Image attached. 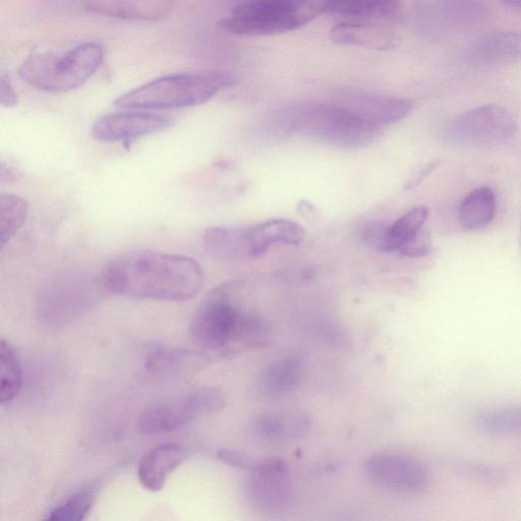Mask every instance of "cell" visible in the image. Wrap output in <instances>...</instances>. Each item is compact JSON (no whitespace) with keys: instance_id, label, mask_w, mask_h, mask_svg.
Here are the masks:
<instances>
[{"instance_id":"cell-32","label":"cell","mask_w":521,"mask_h":521,"mask_svg":"<svg viewBox=\"0 0 521 521\" xmlns=\"http://www.w3.org/2000/svg\"><path fill=\"white\" fill-rule=\"evenodd\" d=\"M432 251V239L424 228L410 241L402 245L398 253L405 257L422 258L428 256Z\"/></svg>"},{"instance_id":"cell-16","label":"cell","mask_w":521,"mask_h":521,"mask_svg":"<svg viewBox=\"0 0 521 521\" xmlns=\"http://www.w3.org/2000/svg\"><path fill=\"white\" fill-rule=\"evenodd\" d=\"M175 0H85L84 6L96 15L109 18L155 22L166 18Z\"/></svg>"},{"instance_id":"cell-30","label":"cell","mask_w":521,"mask_h":521,"mask_svg":"<svg viewBox=\"0 0 521 521\" xmlns=\"http://www.w3.org/2000/svg\"><path fill=\"white\" fill-rule=\"evenodd\" d=\"M389 227L390 224L381 220L366 222L359 230L360 240L370 249L388 253Z\"/></svg>"},{"instance_id":"cell-31","label":"cell","mask_w":521,"mask_h":521,"mask_svg":"<svg viewBox=\"0 0 521 521\" xmlns=\"http://www.w3.org/2000/svg\"><path fill=\"white\" fill-rule=\"evenodd\" d=\"M217 455L222 461L227 463V465L248 472L260 470L266 460V458H257L246 452L229 449H221Z\"/></svg>"},{"instance_id":"cell-11","label":"cell","mask_w":521,"mask_h":521,"mask_svg":"<svg viewBox=\"0 0 521 521\" xmlns=\"http://www.w3.org/2000/svg\"><path fill=\"white\" fill-rule=\"evenodd\" d=\"M245 495L257 510L276 512L283 509L292 496L287 463L280 458H266L260 470L250 472Z\"/></svg>"},{"instance_id":"cell-5","label":"cell","mask_w":521,"mask_h":521,"mask_svg":"<svg viewBox=\"0 0 521 521\" xmlns=\"http://www.w3.org/2000/svg\"><path fill=\"white\" fill-rule=\"evenodd\" d=\"M104 47L89 42L65 52H35L21 65L19 75L32 88L52 94L84 85L101 67Z\"/></svg>"},{"instance_id":"cell-20","label":"cell","mask_w":521,"mask_h":521,"mask_svg":"<svg viewBox=\"0 0 521 521\" xmlns=\"http://www.w3.org/2000/svg\"><path fill=\"white\" fill-rule=\"evenodd\" d=\"M311 426V420L304 415L271 413L256 420L254 431L265 442L280 443L305 437Z\"/></svg>"},{"instance_id":"cell-26","label":"cell","mask_w":521,"mask_h":521,"mask_svg":"<svg viewBox=\"0 0 521 521\" xmlns=\"http://www.w3.org/2000/svg\"><path fill=\"white\" fill-rule=\"evenodd\" d=\"M397 0H324V10L349 17L375 18L388 15Z\"/></svg>"},{"instance_id":"cell-12","label":"cell","mask_w":521,"mask_h":521,"mask_svg":"<svg viewBox=\"0 0 521 521\" xmlns=\"http://www.w3.org/2000/svg\"><path fill=\"white\" fill-rule=\"evenodd\" d=\"M173 124L175 121L167 115L139 109L105 115L96 122L92 134L101 142L129 144L136 139L165 131Z\"/></svg>"},{"instance_id":"cell-8","label":"cell","mask_w":521,"mask_h":521,"mask_svg":"<svg viewBox=\"0 0 521 521\" xmlns=\"http://www.w3.org/2000/svg\"><path fill=\"white\" fill-rule=\"evenodd\" d=\"M516 132V122L506 108L486 104L459 114L450 123L447 137L457 145L494 149L509 144Z\"/></svg>"},{"instance_id":"cell-7","label":"cell","mask_w":521,"mask_h":521,"mask_svg":"<svg viewBox=\"0 0 521 521\" xmlns=\"http://www.w3.org/2000/svg\"><path fill=\"white\" fill-rule=\"evenodd\" d=\"M224 407L225 396L220 389L197 388L151 404L140 415L137 431L143 436L175 432L200 418L219 413Z\"/></svg>"},{"instance_id":"cell-27","label":"cell","mask_w":521,"mask_h":521,"mask_svg":"<svg viewBox=\"0 0 521 521\" xmlns=\"http://www.w3.org/2000/svg\"><path fill=\"white\" fill-rule=\"evenodd\" d=\"M98 497L99 488L97 486L85 487L53 508L47 519L52 521H82L87 518Z\"/></svg>"},{"instance_id":"cell-13","label":"cell","mask_w":521,"mask_h":521,"mask_svg":"<svg viewBox=\"0 0 521 521\" xmlns=\"http://www.w3.org/2000/svg\"><path fill=\"white\" fill-rule=\"evenodd\" d=\"M335 102L377 129L408 117L413 108L408 99L364 93L344 95Z\"/></svg>"},{"instance_id":"cell-22","label":"cell","mask_w":521,"mask_h":521,"mask_svg":"<svg viewBox=\"0 0 521 521\" xmlns=\"http://www.w3.org/2000/svg\"><path fill=\"white\" fill-rule=\"evenodd\" d=\"M203 244L207 253L222 260L249 258L244 227H211L205 231Z\"/></svg>"},{"instance_id":"cell-15","label":"cell","mask_w":521,"mask_h":521,"mask_svg":"<svg viewBox=\"0 0 521 521\" xmlns=\"http://www.w3.org/2000/svg\"><path fill=\"white\" fill-rule=\"evenodd\" d=\"M190 456V451L179 444L166 443L154 447L141 459L138 479L148 491H161L170 475Z\"/></svg>"},{"instance_id":"cell-1","label":"cell","mask_w":521,"mask_h":521,"mask_svg":"<svg viewBox=\"0 0 521 521\" xmlns=\"http://www.w3.org/2000/svg\"><path fill=\"white\" fill-rule=\"evenodd\" d=\"M100 276L105 291L113 295L166 302L190 301L205 283L203 268L196 260L149 250L115 257Z\"/></svg>"},{"instance_id":"cell-6","label":"cell","mask_w":521,"mask_h":521,"mask_svg":"<svg viewBox=\"0 0 521 521\" xmlns=\"http://www.w3.org/2000/svg\"><path fill=\"white\" fill-rule=\"evenodd\" d=\"M320 9L312 0H244L218 26L236 35L271 36L305 26Z\"/></svg>"},{"instance_id":"cell-24","label":"cell","mask_w":521,"mask_h":521,"mask_svg":"<svg viewBox=\"0 0 521 521\" xmlns=\"http://www.w3.org/2000/svg\"><path fill=\"white\" fill-rule=\"evenodd\" d=\"M23 385L22 366L9 341H0V401L3 404L14 401Z\"/></svg>"},{"instance_id":"cell-9","label":"cell","mask_w":521,"mask_h":521,"mask_svg":"<svg viewBox=\"0 0 521 521\" xmlns=\"http://www.w3.org/2000/svg\"><path fill=\"white\" fill-rule=\"evenodd\" d=\"M102 291L105 288L101 276L86 272L65 273L43 288L39 297L40 313L48 320H67L91 308Z\"/></svg>"},{"instance_id":"cell-18","label":"cell","mask_w":521,"mask_h":521,"mask_svg":"<svg viewBox=\"0 0 521 521\" xmlns=\"http://www.w3.org/2000/svg\"><path fill=\"white\" fill-rule=\"evenodd\" d=\"M306 364L297 356H288L265 368L254 382V392L264 398H278L297 390L304 382Z\"/></svg>"},{"instance_id":"cell-33","label":"cell","mask_w":521,"mask_h":521,"mask_svg":"<svg viewBox=\"0 0 521 521\" xmlns=\"http://www.w3.org/2000/svg\"><path fill=\"white\" fill-rule=\"evenodd\" d=\"M0 103L8 108H14L19 104L18 93L10 77L5 74L0 77Z\"/></svg>"},{"instance_id":"cell-25","label":"cell","mask_w":521,"mask_h":521,"mask_svg":"<svg viewBox=\"0 0 521 521\" xmlns=\"http://www.w3.org/2000/svg\"><path fill=\"white\" fill-rule=\"evenodd\" d=\"M28 211L29 204L24 198L6 193L0 196V233L3 249L23 227Z\"/></svg>"},{"instance_id":"cell-3","label":"cell","mask_w":521,"mask_h":521,"mask_svg":"<svg viewBox=\"0 0 521 521\" xmlns=\"http://www.w3.org/2000/svg\"><path fill=\"white\" fill-rule=\"evenodd\" d=\"M272 125L283 135H304L349 150L368 147L379 132L335 101L288 106L274 114Z\"/></svg>"},{"instance_id":"cell-36","label":"cell","mask_w":521,"mask_h":521,"mask_svg":"<svg viewBox=\"0 0 521 521\" xmlns=\"http://www.w3.org/2000/svg\"><path fill=\"white\" fill-rule=\"evenodd\" d=\"M502 3L507 7L521 10V0H502Z\"/></svg>"},{"instance_id":"cell-21","label":"cell","mask_w":521,"mask_h":521,"mask_svg":"<svg viewBox=\"0 0 521 521\" xmlns=\"http://www.w3.org/2000/svg\"><path fill=\"white\" fill-rule=\"evenodd\" d=\"M331 40L339 45L358 46L374 50H386L393 46L392 33L381 27L365 24L343 23L330 32Z\"/></svg>"},{"instance_id":"cell-34","label":"cell","mask_w":521,"mask_h":521,"mask_svg":"<svg viewBox=\"0 0 521 521\" xmlns=\"http://www.w3.org/2000/svg\"><path fill=\"white\" fill-rule=\"evenodd\" d=\"M437 166L438 162H430L424 166L418 175L411 182H409L408 189H414L415 187L419 186Z\"/></svg>"},{"instance_id":"cell-19","label":"cell","mask_w":521,"mask_h":521,"mask_svg":"<svg viewBox=\"0 0 521 521\" xmlns=\"http://www.w3.org/2000/svg\"><path fill=\"white\" fill-rule=\"evenodd\" d=\"M202 352L159 347L146 360V370L157 377L182 378L201 371L209 362Z\"/></svg>"},{"instance_id":"cell-28","label":"cell","mask_w":521,"mask_h":521,"mask_svg":"<svg viewBox=\"0 0 521 521\" xmlns=\"http://www.w3.org/2000/svg\"><path fill=\"white\" fill-rule=\"evenodd\" d=\"M476 425L489 434H521V407L485 411L477 416Z\"/></svg>"},{"instance_id":"cell-4","label":"cell","mask_w":521,"mask_h":521,"mask_svg":"<svg viewBox=\"0 0 521 521\" xmlns=\"http://www.w3.org/2000/svg\"><path fill=\"white\" fill-rule=\"evenodd\" d=\"M235 82L233 76L222 72L169 75L125 93L114 104L138 110L194 107L208 102Z\"/></svg>"},{"instance_id":"cell-2","label":"cell","mask_w":521,"mask_h":521,"mask_svg":"<svg viewBox=\"0 0 521 521\" xmlns=\"http://www.w3.org/2000/svg\"><path fill=\"white\" fill-rule=\"evenodd\" d=\"M240 294L239 284H220L211 289L195 312L191 336L210 359L234 358L271 341L269 324L244 309Z\"/></svg>"},{"instance_id":"cell-10","label":"cell","mask_w":521,"mask_h":521,"mask_svg":"<svg viewBox=\"0 0 521 521\" xmlns=\"http://www.w3.org/2000/svg\"><path fill=\"white\" fill-rule=\"evenodd\" d=\"M364 471L373 484L398 492H418L429 482V471L424 463L403 453L374 454L365 462Z\"/></svg>"},{"instance_id":"cell-35","label":"cell","mask_w":521,"mask_h":521,"mask_svg":"<svg viewBox=\"0 0 521 521\" xmlns=\"http://www.w3.org/2000/svg\"><path fill=\"white\" fill-rule=\"evenodd\" d=\"M19 178L18 171L13 167L7 165L4 161L2 163V183H10L17 181Z\"/></svg>"},{"instance_id":"cell-17","label":"cell","mask_w":521,"mask_h":521,"mask_svg":"<svg viewBox=\"0 0 521 521\" xmlns=\"http://www.w3.org/2000/svg\"><path fill=\"white\" fill-rule=\"evenodd\" d=\"M244 233L249 258L262 256L274 245L298 246L306 237L300 224L285 219L244 227Z\"/></svg>"},{"instance_id":"cell-37","label":"cell","mask_w":521,"mask_h":521,"mask_svg":"<svg viewBox=\"0 0 521 521\" xmlns=\"http://www.w3.org/2000/svg\"><path fill=\"white\" fill-rule=\"evenodd\" d=\"M520 246H521V223H520Z\"/></svg>"},{"instance_id":"cell-29","label":"cell","mask_w":521,"mask_h":521,"mask_svg":"<svg viewBox=\"0 0 521 521\" xmlns=\"http://www.w3.org/2000/svg\"><path fill=\"white\" fill-rule=\"evenodd\" d=\"M428 217L429 209L420 206L412 209L390 224L388 253L398 252L402 245L415 237L423 229Z\"/></svg>"},{"instance_id":"cell-14","label":"cell","mask_w":521,"mask_h":521,"mask_svg":"<svg viewBox=\"0 0 521 521\" xmlns=\"http://www.w3.org/2000/svg\"><path fill=\"white\" fill-rule=\"evenodd\" d=\"M475 67L492 69L521 63V32L497 30L480 37L469 51Z\"/></svg>"},{"instance_id":"cell-23","label":"cell","mask_w":521,"mask_h":521,"mask_svg":"<svg viewBox=\"0 0 521 521\" xmlns=\"http://www.w3.org/2000/svg\"><path fill=\"white\" fill-rule=\"evenodd\" d=\"M497 202L494 192L482 187L463 199L458 212L461 225L469 230L487 226L494 218Z\"/></svg>"}]
</instances>
